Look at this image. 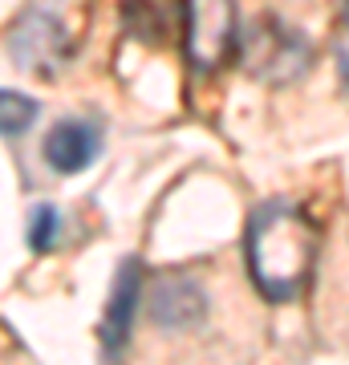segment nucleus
Masks as SVG:
<instances>
[{
    "instance_id": "nucleus-1",
    "label": "nucleus",
    "mask_w": 349,
    "mask_h": 365,
    "mask_svg": "<svg viewBox=\"0 0 349 365\" xmlns=\"http://www.w3.org/2000/svg\"><path fill=\"white\" fill-rule=\"evenodd\" d=\"M317 223L300 207L276 199L252 211L244 232V260L252 272V284L268 300H293L313 280L317 264Z\"/></svg>"
},
{
    "instance_id": "nucleus-2",
    "label": "nucleus",
    "mask_w": 349,
    "mask_h": 365,
    "mask_svg": "<svg viewBox=\"0 0 349 365\" xmlns=\"http://www.w3.org/2000/svg\"><path fill=\"white\" fill-rule=\"evenodd\" d=\"M236 57L256 81L288 86L313 66V45L305 41V33L285 25L280 16H260V21L240 29Z\"/></svg>"
},
{
    "instance_id": "nucleus-3",
    "label": "nucleus",
    "mask_w": 349,
    "mask_h": 365,
    "mask_svg": "<svg viewBox=\"0 0 349 365\" xmlns=\"http://www.w3.org/2000/svg\"><path fill=\"white\" fill-rule=\"evenodd\" d=\"M236 41H240V16L232 0H191L183 45L195 69H220L228 57H236Z\"/></svg>"
},
{
    "instance_id": "nucleus-4",
    "label": "nucleus",
    "mask_w": 349,
    "mask_h": 365,
    "mask_svg": "<svg viewBox=\"0 0 349 365\" xmlns=\"http://www.w3.org/2000/svg\"><path fill=\"white\" fill-rule=\"evenodd\" d=\"M9 49H13L21 69L41 73V78H53L65 66V57H69V37H65V25L53 13L25 9V13L16 16L13 33H9Z\"/></svg>"
},
{
    "instance_id": "nucleus-5",
    "label": "nucleus",
    "mask_w": 349,
    "mask_h": 365,
    "mask_svg": "<svg viewBox=\"0 0 349 365\" xmlns=\"http://www.w3.org/2000/svg\"><path fill=\"white\" fill-rule=\"evenodd\" d=\"M138 300H143V268H138V260H126L114 276V288H110V300H106V321H102V349L114 361L122 357L130 333H134Z\"/></svg>"
},
{
    "instance_id": "nucleus-6",
    "label": "nucleus",
    "mask_w": 349,
    "mask_h": 365,
    "mask_svg": "<svg viewBox=\"0 0 349 365\" xmlns=\"http://www.w3.org/2000/svg\"><path fill=\"white\" fill-rule=\"evenodd\" d=\"M45 163L57 175H78L102 155V130L86 122V118H61L49 134H45Z\"/></svg>"
},
{
    "instance_id": "nucleus-7",
    "label": "nucleus",
    "mask_w": 349,
    "mask_h": 365,
    "mask_svg": "<svg viewBox=\"0 0 349 365\" xmlns=\"http://www.w3.org/2000/svg\"><path fill=\"white\" fill-rule=\"evenodd\" d=\"M191 0H122V25L146 45H171L187 33Z\"/></svg>"
},
{
    "instance_id": "nucleus-8",
    "label": "nucleus",
    "mask_w": 349,
    "mask_h": 365,
    "mask_svg": "<svg viewBox=\"0 0 349 365\" xmlns=\"http://www.w3.org/2000/svg\"><path fill=\"white\" fill-rule=\"evenodd\" d=\"M207 313L203 288L191 276H163L151 292V317L158 329H191Z\"/></svg>"
},
{
    "instance_id": "nucleus-9",
    "label": "nucleus",
    "mask_w": 349,
    "mask_h": 365,
    "mask_svg": "<svg viewBox=\"0 0 349 365\" xmlns=\"http://www.w3.org/2000/svg\"><path fill=\"white\" fill-rule=\"evenodd\" d=\"M37 118V102L29 93L0 90V134H25Z\"/></svg>"
},
{
    "instance_id": "nucleus-10",
    "label": "nucleus",
    "mask_w": 349,
    "mask_h": 365,
    "mask_svg": "<svg viewBox=\"0 0 349 365\" xmlns=\"http://www.w3.org/2000/svg\"><path fill=\"white\" fill-rule=\"evenodd\" d=\"M57 227H61V215H57L53 203L33 207V223H29V244H33V252H49L57 244Z\"/></svg>"
},
{
    "instance_id": "nucleus-11",
    "label": "nucleus",
    "mask_w": 349,
    "mask_h": 365,
    "mask_svg": "<svg viewBox=\"0 0 349 365\" xmlns=\"http://www.w3.org/2000/svg\"><path fill=\"white\" fill-rule=\"evenodd\" d=\"M337 69H341V81L349 86V29L341 33V41H337Z\"/></svg>"
},
{
    "instance_id": "nucleus-12",
    "label": "nucleus",
    "mask_w": 349,
    "mask_h": 365,
    "mask_svg": "<svg viewBox=\"0 0 349 365\" xmlns=\"http://www.w3.org/2000/svg\"><path fill=\"white\" fill-rule=\"evenodd\" d=\"M341 13H345V25H349V0H341Z\"/></svg>"
}]
</instances>
